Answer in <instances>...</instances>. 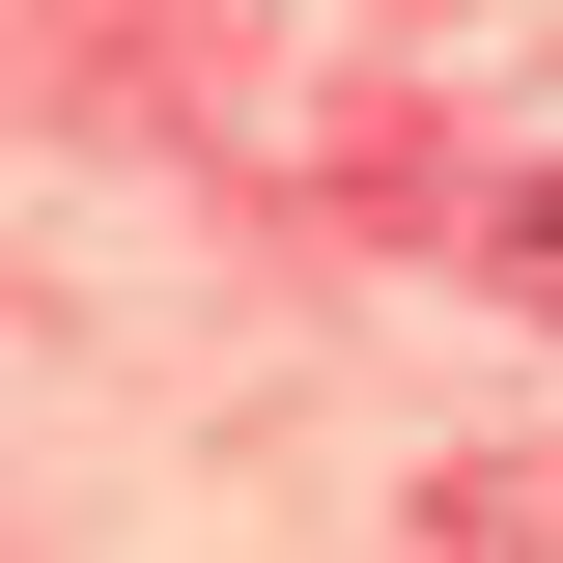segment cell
Returning <instances> with one entry per match:
<instances>
[{
  "mask_svg": "<svg viewBox=\"0 0 563 563\" xmlns=\"http://www.w3.org/2000/svg\"><path fill=\"white\" fill-rule=\"evenodd\" d=\"M479 254H507V282L563 310V169H479Z\"/></svg>",
  "mask_w": 563,
  "mask_h": 563,
  "instance_id": "1",
  "label": "cell"
}]
</instances>
